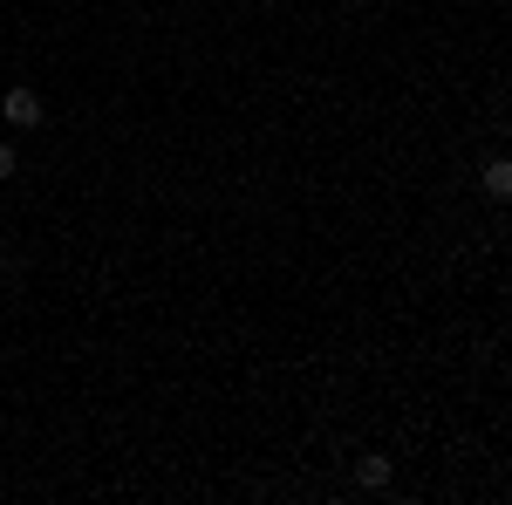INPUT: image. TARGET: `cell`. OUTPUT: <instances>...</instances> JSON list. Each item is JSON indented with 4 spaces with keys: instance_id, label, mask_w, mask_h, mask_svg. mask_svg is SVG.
<instances>
[{
    "instance_id": "obj_1",
    "label": "cell",
    "mask_w": 512,
    "mask_h": 505,
    "mask_svg": "<svg viewBox=\"0 0 512 505\" xmlns=\"http://www.w3.org/2000/svg\"><path fill=\"white\" fill-rule=\"evenodd\" d=\"M0 110H7L14 130H35V123H41V96H35V89H7V103H0Z\"/></svg>"
},
{
    "instance_id": "obj_2",
    "label": "cell",
    "mask_w": 512,
    "mask_h": 505,
    "mask_svg": "<svg viewBox=\"0 0 512 505\" xmlns=\"http://www.w3.org/2000/svg\"><path fill=\"white\" fill-rule=\"evenodd\" d=\"M478 185H485V198H512V164H506V157H492Z\"/></svg>"
},
{
    "instance_id": "obj_3",
    "label": "cell",
    "mask_w": 512,
    "mask_h": 505,
    "mask_svg": "<svg viewBox=\"0 0 512 505\" xmlns=\"http://www.w3.org/2000/svg\"><path fill=\"white\" fill-rule=\"evenodd\" d=\"M355 485H362V492H383V485H390V458H362V465H355Z\"/></svg>"
},
{
    "instance_id": "obj_4",
    "label": "cell",
    "mask_w": 512,
    "mask_h": 505,
    "mask_svg": "<svg viewBox=\"0 0 512 505\" xmlns=\"http://www.w3.org/2000/svg\"><path fill=\"white\" fill-rule=\"evenodd\" d=\"M14 164H21V157H14V144H0V185L14 178Z\"/></svg>"
}]
</instances>
